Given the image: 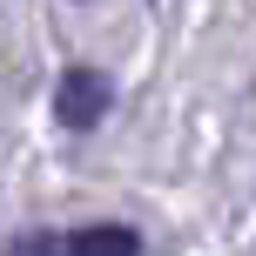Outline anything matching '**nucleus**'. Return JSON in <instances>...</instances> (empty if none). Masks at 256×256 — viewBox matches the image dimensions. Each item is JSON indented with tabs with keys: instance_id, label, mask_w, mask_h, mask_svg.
Here are the masks:
<instances>
[{
	"instance_id": "1",
	"label": "nucleus",
	"mask_w": 256,
	"mask_h": 256,
	"mask_svg": "<svg viewBox=\"0 0 256 256\" xmlns=\"http://www.w3.org/2000/svg\"><path fill=\"white\" fill-rule=\"evenodd\" d=\"M7 256H142V236L122 222H94L74 236H20V243H7Z\"/></svg>"
},
{
	"instance_id": "2",
	"label": "nucleus",
	"mask_w": 256,
	"mask_h": 256,
	"mask_svg": "<svg viewBox=\"0 0 256 256\" xmlns=\"http://www.w3.org/2000/svg\"><path fill=\"white\" fill-rule=\"evenodd\" d=\"M54 115H61V128H94V122L108 115V74L68 68V74H61V94H54Z\"/></svg>"
}]
</instances>
